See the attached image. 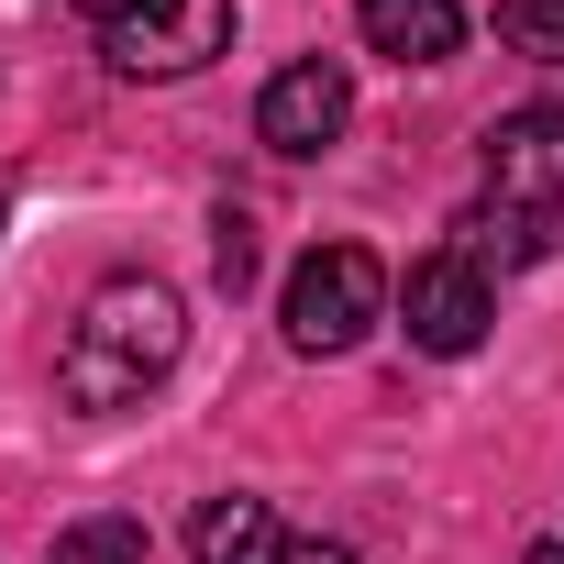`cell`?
<instances>
[{
    "instance_id": "7",
    "label": "cell",
    "mask_w": 564,
    "mask_h": 564,
    "mask_svg": "<svg viewBox=\"0 0 564 564\" xmlns=\"http://www.w3.org/2000/svg\"><path fill=\"white\" fill-rule=\"evenodd\" d=\"M188 553H199V564H355L344 542H322V531H289L265 498H210V509L188 520Z\"/></svg>"
},
{
    "instance_id": "11",
    "label": "cell",
    "mask_w": 564,
    "mask_h": 564,
    "mask_svg": "<svg viewBox=\"0 0 564 564\" xmlns=\"http://www.w3.org/2000/svg\"><path fill=\"white\" fill-rule=\"evenodd\" d=\"M210 276H221L232 300L254 289V221H243V210H221V221H210Z\"/></svg>"
},
{
    "instance_id": "5",
    "label": "cell",
    "mask_w": 564,
    "mask_h": 564,
    "mask_svg": "<svg viewBox=\"0 0 564 564\" xmlns=\"http://www.w3.org/2000/svg\"><path fill=\"white\" fill-rule=\"evenodd\" d=\"M344 122H355V78H344L333 56L276 67L265 100H254V144H265V155H322V144H344Z\"/></svg>"
},
{
    "instance_id": "1",
    "label": "cell",
    "mask_w": 564,
    "mask_h": 564,
    "mask_svg": "<svg viewBox=\"0 0 564 564\" xmlns=\"http://www.w3.org/2000/svg\"><path fill=\"white\" fill-rule=\"evenodd\" d=\"M177 344H188V311H177L166 276H100L67 322V344H56V399L78 421L144 410V388H166Z\"/></svg>"
},
{
    "instance_id": "4",
    "label": "cell",
    "mask_w": 564,
    "mask_h": 564,
    "mask_svg": "<svg viewBox=\"0 0 564 564\" xmlns=\"http://www.w3.org/2000/svg\"><path fill=\"white\" fill-rule=\"evenodd\" d=\"M399 322H410V344L421 355H476L487 344V322H498V289H487V265L476 254H421L410 276H399Z\"/></svg>"
},
{
    "instance_id": "6",
    "label": "cell",
    "mask_w": 564,
    "mask_h": 564,
    "mask_svg": "<svg viewBox=\"0 0 564 564\" xmlns=\"http://www.w3.org/2000/svg\"><path fill=\"white\" fill-rule=\"evenodd\" d=\"M487 199L564 221V100H531V111H509L487 133Z\"/></svg>"
},
{
    "instance_id": "8",
    "label": "cell",
    "mask_w": 564,
    "mask_h": 564,
    "mask_svg": "<svg viewBox=\"0 0 564 564\" xmlns=\"http://www.w3.org/2000/svg\"><path fill=\"white\" fill-rule=\"evenodd\" d=\"M355 23H366V45H377L388 67H443V56L465 45V12H454V0H355Z\"/></svg>"
},
{
    "instance_id": "12",
    "label": "cell",
    "mask_w": 564,
    "mask_h": 564,
    "mask_svg": "<svg viewBox=\"0 0 564 564\" xmlns=\"http://www.w3.org/2000/svg\"><path fill=\"white\" fill-rule=\"evenodd\" d=\"M520 564H564V542H531V553H520Z\"/></svg>"
},
{
    "instance_id": "3",
    "label": "cell",
    "mask_w": 564,
    "mask_h": 564,
    "mask_svg": "<svg viewBox=\"0 0 564 564\" xmlns=\"http://www.w3.org/2000/svg\"><path fill=\"white\" fill-rule=\"evenodd\" d=\"M122 78H199L232 45V0H67Z\"/></svg>"
},
{
    "instance_id": "10",
    "label": "cell",
    "mask_w": 564,
    "mask_h": 564,
    "mask_svg": "<svg viewBox=\"0 0 564 564\" xmlns=\"http://www.w3.org/2000/svg\"><path fill=\"white\" fill-rule=\"evenodd\" d=\"M498 45L531 67H564V0H498Z\"/></svg>"
},
{
    "instance_id": "9",
    "label": "cell",
    "mask_w": 564,
    "mask_h": 564,
    "mask_svg": "<svg viewBox=\"0 0 564 564\" xmlns=\"http://www.w3.org/2000/svg\"><path fill=\"white\" fill-rule=\"evenodd\" d=\"M45 564H144V520H122V509H100V520H67Z\"/></svg>"
},
{
    "instance_id": "2",
    "label": "cell",
    "mask_w": 564,
    "mask_h": 564,
    "mask_svg": "<svg viewBox=\"0 0 564 564\" xmlns=\"http://www.w3.org/2000/svg\"><path fill=\"white\" fill-rule=\"evenodd\" d=\"M388 265L366 243H311L289 265V289H276V333H289V355H355L377 322H388Z\"/></svg>"
}]
</instances>
